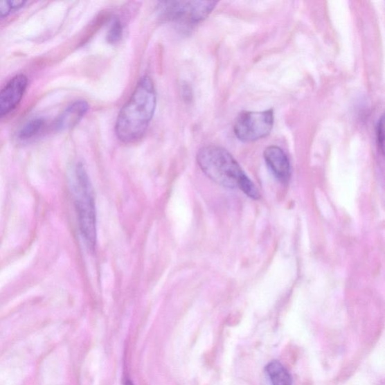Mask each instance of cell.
Listing matches in <instances>:
<instances>
[{
	"label": "cell",
	"mask_w": 385,
	"mask_h": 385,
	"mask_svg": "<svg viewBox=\"0 0 385 385\" xmlns=\"http://www.w3.org/2000/svg\"><path fill=\"white\" fill-rule=\"evenodd\" d=\"M45 127V120L42 118H35L26 124L20 131L19 137L21 139H30L39 135Z\"/></svg>",
	"instance_id": "cell-10"
},
{
	"label": "cell",
	"mask_w": 385,
	"mask_h": 385,
	"mask_svg": "<svg viewBox=\"0 0 385 385\" xmlns=\"http://www.w3.org/2000/svg\"><path fill=\"white\" fill-rule=\"evenodd\" d=\"M376 138L379 150L384 152V117L382 116L379 121L377 128H376Z\"/></svg>",
	"instance_id": "cell-13"
},
{
	"label": "cell",
	"mask_w": 385,
	"mask_h": 385,
	"mask_svg": "<svg viewBox=\"0 0 385 385\" xmlns=\"http://www.w3.org/2000/svg\"><path fill=\"white\" fill-rule=\"evenodd\" d=\"M89 109V104L85 101L74 102L61 114L56 121V127L60 130H65L75 127L80 123Z\"/></svg>",
	"instance_id": "cell-8"
},
{
	"label": "cell",
	"mask_w": 385,
	"mask_h": 385,
	"mask_svg": "<svg viewBox=\"0 0 385 385\" xmlns=\"http://www.w3.org/2000/svg\"><path fill=\"white\" fill-rule=\"evenodd\" d=\"M217 4L215 1L161 2L157 6V12L165 21L192 25L204 21Z\"/></svg>",
	"instance_id": "cell-4"
},
{
	"label": "cell",
	"mask_w": 385,
	"mask_h": 385,
	"mask_svg": "<svg viewBox=\"0 0 385 385\" xmlns=\"http://www.w3.org/2000/svg\"><path fill=\"white\" fill-rule=\"evenodd\" d=\"M122 33H123V29H122L120 21L118 19H114L108 33V41L110 43H117L122 37Z\"/></svg>",
	"instance_id": "cell-12"
},
{
	"label": "cell",
	"mask_w": 385,
	"mask_h": 385,
	"mask_svg": "<svg viewBox=\"0 0 385 385\" xmlns=\"http://www.w3.org/2000/svg\"><path fill=\"white\" fill-rule=\"evenodd\" d=\"M156 107L154 83L150 76H143L118 116L116 134L120 141L129 144L141 139L151 123Z\"/></svg>",
	"instance_id": "cell-1"
},
{
	"label": "cell",
	"mask_w": 385,
	"mask_h": 385,
	"mask_svg": "<svg viewBox=\"0 0 385 385\" xmlns=\"http://www.w3.org/2000/svg\"><path fill=\"white\" fill-rule=\"evenodd\" d=\"M266 373L272 385H292V375L280 362L274 361L266 366Z\"/></svg>",
	"instance_id": "cell-9"
},
{
	"label": "cell",
	"mask_w": 385,
	"mask_h": 385,
	"mask_svg": "<svg viewBox=\"0 0 385 385\" xmlns=\"http://www.w3.org/2000/svg\"><path fill=\"white\" fill-rule=\"evenodd\" d=\"M75 204L81 233L87 246L94 250L96 244V216L91 183L82 164L75 170L73 187Z\"/></svg>",
	"instance_id": "cell-3"
},
{
	"label": "cell",
	"mask_w": 385,
	"mask_h": 385,
	"mask_svg": "<svg viewBox=\"0 0 385 385\" xmlns=\"http://www.w3.org/2000/svg\"><path fill=\"white\" fill-rule=\"evenodd\" d=\"M197 161L201 170L217 185L231 189L239 188L251 199H260V192L255 183L224 147L208 145L201 148Z\"/></svg>",
	"instance_id": "cell-2"
},
{
	"label": "cell",
	"mask_w": 385,
	"mask_h": 385,
	"mask_svg": "<svg viewBox=\"0 0 385 385\" xmlns=\"http://www.w3.org/2000/svg\"><path fill=\"white\" fill-rule=\"evenodd\" d=\"M268 168L280 181L287 183L290 179L292 168L288 157L282 148L269 146L264 152Z\"/></svg>",
	"instance_id": "cell-7"
},
{
	"label": "cell",
	"mask_w": 385,
	"mask_h": 385,
	"mask_svg": "<svg viewBox=\"0 0 385 385\" xmlns=\"http://www.w3.org/2000/svg\"><path fill=\"white\" fill-rule=\"evenodd\" d=\"M28 78L17 75L0 91V118L11 113L19 105L27 89Z\"/></svg>",
	"instance_id": "cell-6"
},
{
	"label": "cell",
	"mask_w": 385,
	"mask_h": 385,
	"mask_svg": "<svg viewBox=\"0 0 385 385\" xmlns=\"http://www.w3.org/2000/svg\"><path fill=\"white\" fill-rule=\"evenodd\" d=\"M125 385H134V384L130 381H127V382H126Z\"/></svg>",
	"instance_id": "cell-14"
},
{
	"label": "cell",
	"mask_w": 385,
	"mask_h": 385,
	"mask_svg": "<svg viewBox=\"0 0 385 385\" xmlns=\"http://www.w3.org/2000/svg\"><path fill=\"white\" fill-rule=\"evenodd\" d=\"M26 2L17 1V0H0V19L10 15L15 11L19 10L24 7Z\"/></svg>",
	"instance_id": "cell-11"
},
{
	"label": "cell",
	"mask_w": 385,
	"mask_h": 385,
	"mask_svg": "<svg viewBox=\"0 0 385 385\" xmlns=\"http://www.w3.org/2000/svg\"><path fill=\"white\" fill-rule=\"evenodd\" d=\"M274 125V111H244L240 114L235 122L234 134L244 143L256 142L268 136Z\"/></svg>",
	"instance_id": "cell-5"
}]
</instances>
